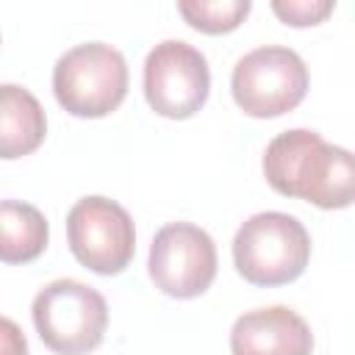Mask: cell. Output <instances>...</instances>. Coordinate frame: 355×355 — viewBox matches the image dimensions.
I'll use <instances>...</instances> for the list:
<instances>
[{"instance_id": "1", "label": "cell", "mask_w": 355, "mask_h": 355, "mask_svg": "<svg viewBox=\"0 0 355 355\" xmlns=\"http://www.w3.org/2000/svg\"><path fill=\"white\" fill-rule=\"evenodd\" d=\"M263 175L283 197H300L319 208H347L355 200V164L349 150L324 141L316 130L291 128L263 150Z\"/></svg>"}, {"instance_id": "2", "label": "cell", "mask_w": 355, "mask_h": 355, "mask_svg": "<svg viewBox=\"0 0 355 355\" xmlns=\"http://www.w3.org/2000/svg\"><path fill=\"white\" fill-rule=\"evenodd\" d=\"M308 261L311 236L291 214L261 211L233 236V263L252 286H286L305 272Z\"/></svg>"}, {"instance_id": "3", "label": "cell", "mask_w": 355, "mask_h": 355, "mask_svg": "<svg viewBox=\"0 0 355 355\" xmlns=\"http://www.w3.org/2000/svg\"><path fill=\"white\" fill-rule=\"evenodd\" d=\"M39 338L55 355H86L103 344L108 327L105 297L72 277L47 283L31 305Z\"/></svg>"}, {"instance_id": "4", "label": "cell", "mask_w": 355, "mask_h": 355, "mask_svg": "<svg viewBox=\"0 0 355 355\" xmlns=\"http://www.w3.org/2000/svg\"><path fill=\"white\" fill-rule=\"evenodd\" d=\"M53 92L58 105L72 116H105L116 111L128 94L125 55L105 42L78 44L55 61Z\"/></svg>"}, {"instance_id": "5", "label": "cell", "mask_w": 355, "mask_h": 355, "mask_svg": "<svg viewBox=\"0 0 355 355\" xmlns=\"http://www.w3.org/2000/svg\"><path fill=\"white\" fill-rule=\"evenodd\" d=\"M230 92L244 114L258 119L280 116L302 103L308 92V67L291 47H255L236 61Z\"/></svg>"}, {"instance_id": "6", "label": "cell", "mask_w": 355, "mask_h": 355, "mask_svg": "<svg viewBox=\"0 0 355 355\" xmlns=\"http://www.w3.org/2000/svg\"><path fill=\"white\" fill-rule=\"evenodd\" d=\"M211 92V69L205 55L183 42L164 39L144 58V97L150 108L166 119L194 116Z\"/></svg>"}, {"instance_id": "7", "label": "cell", "mask_w": 355, "mask_h": 355, "mask_svg": "<svg viewBox=\"0 0 355 355\" xmlns=\"http://www.w3.org/2000/svg\"><path fill=\"white\" fill-rule=\"evenodd\" d=\"M67 241L72 255L97 275H119L136 252L130 214L108 197H80L67 214Z\"/></svg>"}, {"instance_id": "8", "label": "cell", "mask_w": 355, "mask_h": 355, "mask_svg": "<svg viewBox=\"0 0 355 355\" xmlns=\"http://www.w3.org/2000/svg\"><path fill=\"white\" fill-rule=\"evenodd\" d=\"M147 266L155 288L175 300H191L205 294L216 277V244L191 222H169L155 233Z\"/></svg>"}, {"instance_id": "9", "label": "cell", "mask_w": 355, "mask_h": 355, "mask_svg": "<svg viewBox=\"0 0 355 355\" xmlns=\"http://www.w3.org/2000/svg\"><path fill=\"white\" fill-rule=\"evenodd\" d=\"M233 355H311L313 333L308 322L286 308L269 305L241 313L230 330Z\"/></svg>"}, {"instance_id": "10", "label": "cell", "mask_w": 355, "mask_h": 355, "mask_svg": "<svg viewBox=\"0 0 355 355\" xmlns=\"http://www.w3.org/2000/svg\"><path fill=\"white\" fill-rule=\"evenodd\" d=\"M47 133V116L33 92L19 83H0V158L31 155Z\"/></svg>"}, {"instance_id": "11", "label": "cell", "mask_w": 355, "mask_h": 355, "mask_svg": "<svg viewBox=\"0 0 355 355\" xmlns=\"http://www.w3.org/2000/svg\"><path fill=\"white\" fill-rule=\"evenodd\" d=\"M50 239L44 214L22 200H0V261L28 263L36 261Z\"/></svg>"}, {"instance_id": "12", "label": "cell", "mask_w": 355, "mask_h": 355, "mask_svg": "<svg viewBox=\"0 0 355 355\" xmlns=\"http://www.w3.org/2000/svg\"><path fill=\"white\" fill-rule=\"evenodd\" d=\"M250 0H180L178 11L183 19L202 33H227L236 31L250 14Z\"/></svg>"}, {"instance_id": "13", "label": "cell", "mask_w": 355, "mask_h": 355, "mask_svg": "<svg viewBox=\"0 0 355 355\" xmlns=\"http://www.w3.org/2000/svg\"><path fill=\"white\" fill-rule=\"evenodd\" d=\"M272 11L286 25H316L333 11V3L330 0H288V3L275 0Z\"/></svg>"}, {"instance_id": "14", "label": "cell", "mask_w": 355, "mask_h": 355, "mask_svg": "<svg viewBox=\"0 0 355 355\" xmlns=\"http://www.w3.org/2000/svg\"><path fill=\"white\" fill-rule=\"evenodd\" d=\"M0 355H28L25 333L8 316H0Z\"/></svg>"}]
</instances>
